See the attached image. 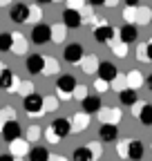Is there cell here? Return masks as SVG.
Instances as JSON below:
<instances>
[{"label": "cell", "instance_id": "obj_1", "mask_svg": "<svg viewBox=\"0 0 152 161\" xmlns=\"http://www.w3.org/2000/svg\"><path fill=\"white\" fill-rule=\"evenodd\" d=\"M23 110L29 116H38L45 112V96L38 94V92H29L23 96Z\"/></svg>", "mask_w": 152, "mask_h": 161}, {"label": "cell", "instance_id": "obj_2", "mask_svg": "<svg viewBox=\"0 0 152 161\" xmlns=\"http://www.w3.org/2000/svg\"><path fill=\"white\" fill-rule=\"evenodd\" d=\"M76 87H79V83H76V78L72 74H63V76H58V80H56V92H58L61 101H69L74 96Z\"/></svg>", "mask_w": 152, "mask_h": 161}, {"label": "cell", "instance_id": "obj_3", "mask_svg": "<svg viewBox=\"0 0 152 161\" xmlns=\"http://www.w3.org/2000/svg\"><path fill=\"white\" fill-rule=\"evenodd\" d=\"M0 90H7V92L20 90V78H18L11 69H7V67L0 69Z\"/></svg>", "mask_w": 152, "mask_h": 161}, {"label": "cell", "instance_id": "obj_4", "mask_svg": "<svg viewBox=\"0 0 152 161\" xmlns=\"http://www.w3.org/2000/svg\"><path fill=\"white\" fill-rule=\"evenodd\" d=\"M83 56H85V52H83V45L81 43H69L63 49V58L67 60L69 65H81Z\"/></svg>", "mask_w": 152, "mask_h": 161}, {"label": "cell", "instance_id": "obj_5", "mask_svg": "<svg viewBox=\"0 0 152 161\" xmlns=\"http://www.w3.org/2000/svg\"><path fill=\"white\" fill-rule=\"evenodd\" d=\"M29 14H31V7H29V5L16 3V5H11V9H9V20L20 25V23H27V20H29Z\"/></svg>", "mask_w": 152, "mask_h": 161}, {"label": "cell", "instance_id": "obj_6", "mask_svg": "<svg viewBox=\"0 0 152 161\" xmlns=\"http://www.w3.org/2000/svg\"><path fill=\"white\" fill-rule=\"evenodd\" d=\"M31 40L36 45H45L52 40V25H45V23H38L31 27Z\"/></svg>", "mask_w": 152, "mask_h": 161}, {"label": "cell", "instance_id": "obj_7", "mask_svg": "<svg viewBox=\"0 0 152 161\" xmlns=\"http://www.w3.org/2000/svg\"><path fill=\"white\" fill-rule=\"evenodd\" d=\"M112 38H114V27L110 23H99L96 27H94V40L96 43H103V45H110L112 43Z\"/></svg>", "mask_w": 152, "mask_h": 161}, {"label": "cell", "instance_id": "obj_8", "mask_svg": "<svg viewBox=\"0 0 152 161\" xmlns=\"http://www.w3.org/2000/svg\"><path fill=\"white\" fill-rule=\"evenodd\" d=\"M3 139L7 141V143H11V141H16V139H20V134H23V128H20V123H18L16 119H9L7 123H5V128H3Z\"/></svg>", "mask_w": 152, "mask_h": 161}, {"label": "cell", "instance_id": "obj_9", "mask_svg": "<svg viewBox=\"0 0 152 161\" xmlns=\"http://www.w3.org/2000/svg\"><path fill=\"white\" fill-rule=\"evenodd\" d=\"M81 110L87 112V114H99V112L103 110L101 96H99V94H87V96L81 101Z\"/></svg>", "mask_w": 152, "mask_h": 161}, {"label": "cell", "instance_id": "obj_10", "mask_svg": "<svg viewBox=\"0 0 152 161\" xmlns=\"http://www.w3.org/2000/svg\"><path fill=\"white\" fill-rule=\"evenodd\" d=\"M25 67H27V72H29L31 76L43 74V69H45V56H43V54H31V56H27Z\"/></svg>", "mask_w": 152, "mask_h": 161}, {"label": "cell", "instance_id": "obj_11", "mask_svg": "<svg viewBox=\"0 0 152 161\" xmlns=\"http://www.w3.org/2000/svg\"><path fill=\"white\" fill-rule=\"evenodd\" d=\"M99 139L103 143H114V141L119 139V128L114 123H101L99 128Z\"/></svg>", "mask_w": 152, "mask_h": 161}, {"label": "cell", "instance_id": "obj_12", "mask_svg": "<svg viewBox=\"0 0 152 161\" xmlns=\"http://www.w3.org/2000/svg\"><path fill=\"white\" fill-rule=\"evenodd\" d=\"M63 25H65L67 29H81V25H83V16H81V11L65 9V11H63Z\"/></svg>", "mask_w": 152, "mask_h": 161}, {"label": "cell", "instance_id": "obj_13", "mask_svg": "<svg viewBox=\"0 0 152 161\" xmlns=\"http://www.w3.org/2000/svg\"><path fill=\"white\" fill-rule=\"evenodd\" d=\"M96 74H99L101 80H107V83H112V80L119 76V69H117V65H114V63H107V60H103V63L99 65V72H96Z\"/></svg>", "mask_w": 152, "mask_h": 161}, {"label": "cell", "instance_id": "obj_14", "mask_svg": "<svg viewBox=\"0 0 152 161\" xmlns=\"http://www.w3.org/2000/svg\"><path fill=\"white\" fill-rule=\"evenodd\" d=\"M99 114H101L99 116L101 123H114V125H117V123H121V119H123V114H121L119 108H103Z\"/></svg>", "mask_w": 152, "mask_h": 161}, {"label": "cell", "instance_id": "obj_15", "mask_svg": "<svg viewBox=\"0 0 152 161\" xmlns=\"http://www.w3.org/2000/svg\"><path fill=\"white\" fill-rule=\"evenodd\" d=\"M52 130L58 134L61 141H63L65 136H69V132H74V130H72V121H67V119H54V121H52Z\"/></svg>", "mask_w": 152, "mask_h": 161}, {"label": "cell", "instance_id": "obj_16", "mask_svg": "<svg viewBox=\"0 0 152 161\" xmlns=\"http://www.w3.org/2000/svg\"><path fill=\"white\" fill-rule=\"evenodd\" d=\"M137 38H139V29H137V25L125 23V25L121 27V31H119V40H123L125 45H132Z\"/></svg>", "mask_w": 152, "mask_h": 161}, {"label": "cell", "instance_id": "obj_17", "mask_svg": "<svg viewBox=\"0 0 152 161\" xmlns=\"http://www.w3.org/2000/svg\"><path fill=\"white\" fill-rule=\"evenodd\" d=\"M87 125H90V114L87 112L81 110L72 116V130L74 132H83V130H87Z\"/></svg>", "mask_w": 152, "mask_h": 161}, {"label": "cell", "instance_id": "obj_18", "mask_svg": "<svg viewBox=\"0 0 152 161\" xmlns=\"http://www.w3.org/2000/svg\"><path fill=\"white\" fill-rule=\"evenodd\" d=\"M29 141H25V139H16V141H11L9 143V152L14 154V157H25V154H29Z\"/></svg>", "mask_w": 152, "mask_h": 161}, {"label": "cell", "instance_id": "obj_19", "mask_svg": "<svg viewBox=\"0 0 152 161\" xmlns=\"http://www.w3.org/2000/svg\"><path fill=\"white\" fill-rule=\"evenodd\" d=\"M119 101H121V105H128V108L137 105V103H139L137 90H132V87H125V90H121V92H119Z\"/></svg>", "mask_w": 152, "mask_h": 161}, {"label": "cell", "instance_id": "obj_20", "mask_svg": "<svg viewBox=\"0 0 152 161\" xmlns=\"http://www.w3.org/2000/svg\"><path fill=\"white\" fill-rule=\"evenodd\" d=\"M145 154V146L141 141H130V148H128V159L130 161H141Z\"/></svg>", "mask_w": 152, "mask_h": 161}, {"label": "cell", "instance_id": "obj_21", "mask_svg": "<svg viewBox=\"0 0 152 161\" xmlns=\"http://www.w3.org/2000/svg\"><path fill=\"white\" fill-rule=\"evenodd\" d=\"M72 159H74V161H96V159H94L92 148H90V143H87V146H79V148L74 150Z\"/></svg>", "mask_w": 152, "mask_h": 161}, {"label": "cell", "instance_id": "obj_22", "mask_svg": "<svg viewBox=\"0 0 152 161\" xmlns=\"http://www.w3.org/2000/svg\"><path fill=\"white\" fill-rule=\"evenodd\" d=\"M125 80H128V87H132V90H137V87H141V85L145 83V78L141 76L139 69H130V72L125 74Z\"/></svg>", "mask_w": 152, "mask_h": 161}, {"label": "cell", "instance_id": "obj_23", "mask_svg": "<svg viewBox=\"0 0 152 161\" xmlns=\"http://www.w3.org/2000/svg\"><path fill=\"white\" fill-rule=\"evenodd\" d=\"M99 56L96 54H90L85 60H83V63H81V69L85 72V74H94V72H99Z\"/></svg>", "mask_w": 152, "mask_h": 161}, {"label": "cell", "instance_id": "obj_24", "mask_svg": "<svg viewBox=\"0 0 152 161\" xmlns=\"http://www.w3.org/2000/svg\"><path fill=\"white\" fill-rule=\"evenodd\" d=\"M27 159H29V161H49V152H47V148H43V146H36V148L29 150Z\"/></svg>", "mask_w": 152, "mask_h": 161}, {"label": "cell", "instance_id": "obj_25", "mask_svg": "<svg viewBox=\"0 0 152 161\" xmlns=\"http://www.w3.org/2000/svg\"><path fill=\"white\" fill-rule=\"evenodd\" d=\"M11 52H16V54H25L27 52V40H25V36L20 31L14 34V49Z\"/></svg>", "mask_w": 152, "mask_h": 161}, {"label": "cell", "instance_id": "obj_26", "mask_svg": "<svg viewBox=\"0 0 152 161\" xmlns=\"http://www.w3.org/2000/svg\"><path fill=\"white\" fill-rule=\"evenodd\" d=\"M150 20H152V9L150 7H137V23L139 25H148L150 23Z\"/></svg>", "mask_w": 152, "mask_h": 161}, {"label": "cell", "instance_id": "obj_27", "mask_svg": "<svg viewBox=\"0 0 152 161\" xmlns=\"http://www.w3.org/2000/svg\"><path fill=\"white\" fill-rule=\"evenodd\" d=\"M137 119L141 121V125H152V105L143 103V108H141V112H139Z\"/></svg>", "mask_w": 152, "mask_h": 161}, {"label": "cell", "instance_id": "obj_28", "mask_svg": "<svg viewBox=\"0 0 152 161\" xmlns=\"http://www.w3.org/2000/svg\"><path fill=\"white\" fill-rule=\"evenodd\" d=\"M45 76H52V74H58V60L52 58V56H45V69H43Z\"/></svg>", "mask_w": 152, "mask_h": 161}, {"label": "cell", "instance_id": "obj_29", "mask_svg": "<svg viewBox=\"0 0 152 161\" xmlns=\"http://www.w3.org/2000/svg\"><path fill=\"white\" fill-rule=\"evenodd\" d=\"M65 31H67L65 25H52V40H54V43H63V40H65Z\"/></svg>", "mask_w": 152, "mask_h": 161}, {"label": "cell", "instance_id": "obj_30", "mask_svg": "<svg viewBox=\"0 0 152 161\" xmlns=\"http://www.w3.org/2000/svg\"><path fill=\"white\" fill-rule=\"evenodd\" d=\"M14 49V34H0V52Z\"/></svg>", "mask_w": 152, "mask_h": 161}, {"label": "cell", "instance_id": "obj_31", "mask_svg": "<svg viewBox=\"0 0 152 161\" xmlns=\"http://www.w3.org/2000/svg\"><path fill=\"white\" fill-rule=\"evenodd\" d=\"M110 47H112L114 56H119V58H125V56H128V45L123 43V40H119V43H114V45H110Z\"/></svg>", "mask_w": 152, "mask_h": 161}, {"label": "cell", "instance_id": "obj_32", "mask_svg": "<svg viewBox=\"0 0 152 161\" xmlns=\"http://www.w3.org/2000/svg\"><path fill=\"white\" fill-rule=\"evenodd\" d=\"M58 110V96H45V112H56Z\"/></svg>", "mask_w": 152, "mask_h": 161}, {"label": "cell", "instance_id": "obj_33", "mask_svg": "<svg viewBox=\"0 0 152 161\" xmlns=\"http://www.w3.org/2000/svg\"><path fill=\"white\" fill-rule=\"evenodd\" d=\"M137 60H141V63H150V58H148V43H141L137 47Z\"/></svg>", "mask_w": 152, "mask_h": 161}, {"label": "cell", "instance_id": "obj_34", "mask_svg": "<svg viewBox=\"0 0 152 161\" xmlns=\"http://www.w3.org/2000/svg\"><path fill=\"white\" fill-rule=\"evenodd\" d=\"M128 148H130V141H119V143H117L119 159H128Z\"/></svg>", "mask_w": 152, "mask_h": 161}, {"label": "cell", "instance_id": "obj_35", "mask_svg": "<svg viewBox=\"0 0 152 161\" xmlns=\"http://www.w3.org/2000/svg\"><path fill=\"white\" fill-rule=\"evenodd\" d=\"M110 87H112V83H107V80H101V78L94 80V90H96L99 94H101V92H107Z\"/></svg>", "mask_w": 152, "mask_h": 161}, {"label": "cell", "instance_id": "obj_36", "mask_svg": "<svg viewBox=\"0 0 152 161\" xmlns=\"http://www.w3.org/2000/svg\"><path fill=\"white\" fill-rule=\"evenodd\" d=\"M41 132H43V130L38 128V125H31V128L27 130V141H29V143H31V141H36L38 136H41Z\"/></svg>", "mask_w": 152, "mask_h": 161}, {"label": "cell", "instance_id": "obj_37", "mask_svg": "<svg viewBox=\"0 0 152 161\" xmlns=\"http://www.w3.org/2000/svg\"><path fill=\"white\" fill-rule=\"evenodd\" d=\"M41 16H43V11H41V9H38V7H31V14H29V23H31V25H38Z\"/></svg>", "mask_w": 152, "mask_h": 161}, {"label": "cell", "instance_id": "obj_38", "mask_svg": "<svg viewBox=\"0 0 152 161\" xmlns=\"http://www.w3.org/2000/svg\"><path fill=\"white\" fill-rule=\"evenodd\" d=\"M67 9H74V11H81L83 9V5H85V0H67Z\"/></svg>", "mask_w": 152, "mask_h": 161}, {"label": "cell", "instance_id": "obj_39", "mask_svg": "<svg viewBox=\"0 0 152 161\" xmlns=\"http://www.w3.org/2000/svg\"><path fill=\"white\" fill-rule=\"evenodd\" d=\"M125 83H128V80H125V76H123V78H119V76H117V78L112 80V87L117 90V92H121V90H125Z\"/></svg>", "mask_w": 152, "mask_h": 161}, {"label": "cell", "instance_id": "obj_40", "mask_svg": "<svg viewBox=\"0 0 152 161\" xmlns=\"http://www.w3.org/2000/svg\"><path fill=\"white\" fill-rule=\"evenodd\" d=\"M45 136H47V141H49V143H58V141H61V139H58V134H56V132L52 130V125L45 130Z\"/></svg>", "mask_w": 152, "mask_h": 161}, {"label": "cell", "instance_id": "obj_41", "mask_svg": "<svg viewBox=\"0 0 152 161\" xmlns=\"http://www.w3.org/2000/svg\"><path fill=\"white\" fill-rule=\"evenodd\" d=\"M123 3H125V7H132V9L141 7V0H123Z\"/></svg>", "mask_w": 152, "mask_h": 161}, {"label": "cell", "instance_id": "obj_42", "mask_svg": "<svg viewBox=\"0 0 152 161\" xmlns=\"http://www.w3.org/2000/svg\"><path fill=\"white\" fill-rule=\"evenodd\" d=\"M74 94H76V96H79V98H81V101H83V98H85V96H87V90H85V87H81V85H79V87H76V92H74Z\"/></svg>", "mask_w": 152, "mask_h": 161}, {"label": "cell", "instance_id": "obj_43", "mask_svg": "<svg viewBox=\"0 0 152 161\" xmlns=\"http://www.w3.org/2000/svg\"><path fill=\"white\" fill-rule=\"evenodd\" d=\"M0 161H20V157H14V154H0Z\"/></svg>", "mask_w": 152, "mask_h": 161}, {"label": "cell", "instance_id": "obj_44", "mask_svg": "<svg viewBox=\"0 0 152 161\" xmlns=\"http://www.w3.org/2000/svg\"><path fill=\"white\" fill-rule=\"evenodd\" d=\"M87 3L92 7H103V5H107V0H87Z\"/></svg>", "mask_w": 152, "mask_h": 161}, {"label": "cell", "instance_id": "obj_45", "mask_svg": "<svg viewBox=\"0 0 152 161\" xmlns=\"http://www.w3.org/2000/svg\"><path fill=\"white\" fill-rule=\"evenodd\" d=\"M148 58H150V63H152V38L148 40Z\"/></svg>", "mask_w": 152, "mask_h": 161}, {"label": "cell", "instance_id": "obj_46", "mask_svg": "<svg viewBox=\"0 0 152 161\" xmlns=\"http://www.w3.org/2000/svg\"><path fill=\"white\" fill-rule=\"evenodd\" d=\"M7 121H9L7 116H0V132H3V128H5V123H7Z\"/></svg>", "mask_w": 152, "mask_h": 161}, {"label": "cell", "instance_id": "obj_47", "mask_svg": "<svg viewBox=\"0 0 152 161\" xmlns=\"http://www.w3.org/2000/svg\"><path fill=\"white\" fill-rule=\"evenodd\" d=\"M145 85H148V90H150V92H152V74H150V76H148V78H145Z\"/></svg>", "mask_w": 152, "mask_h": 161}, {"label": "cell", "instance_id": "obj_48", "mask_svg": "<svg viewBox=\"0 0 152 161\" xmlns=\"http://www.w3.org/2000/svg\"><path fill=\"white\" fill-rule=\"evenodd\" d=\"M49 161H67V159H63V157H58V154H54V157H49Z\"/></svg>", "mask_w": 152, "mask_h": 161}, {"label": "cell", "instance_id": "obj_49", "mask_svg": "<svg viewBox=\"0 0 152 161\" xmlns=\"http://www.w3.org/2000/svg\"><path fill=\"white\" fill-rule=\"evenodd\" d=\"M36 3H38V5H52L54 0H36Z\"/></svg>", "mask_w": 152, "mask_h": 161}, {"label": "cell", "instance_id": "obj_50", "mask_svg": "<svg viewBox=\"0 0 152 161\" xmlns=\"http://www.w3.org/2000/svg\"><path fill=\"white\" fill-rule=\"evenodd\" d=\"M117 3H119V0H107V7H114Z\"/></svg>", "mask_w": 152, "mask_h": 161}, {"label": "cell", "instance_id": "obj_51", "mask_svg": "<svg viewBox=\"0 0 152 161\" xmlns=\"http://www.w3.org/2000/svg\"><path fill=\"white\" fill-rule=\"evenodd\" d=\"M11 0H0V7H5V5H9Z\"/></svg>", "mask_w": 152, "mask_h": 161}, {"label": "cell", "instance_id": "obj_52", "mask_svg": "<svg viewBox=\"0 0 152 161\" xmlns=\"http://www.w3.org/2000/svg\"><path fill=\"white\" fill-rule=\"evenodd\" d=\"M0 69H3V67H0Z\"/></svg>", "mask_w": 152, "mask_h": 161}]
</instances>
